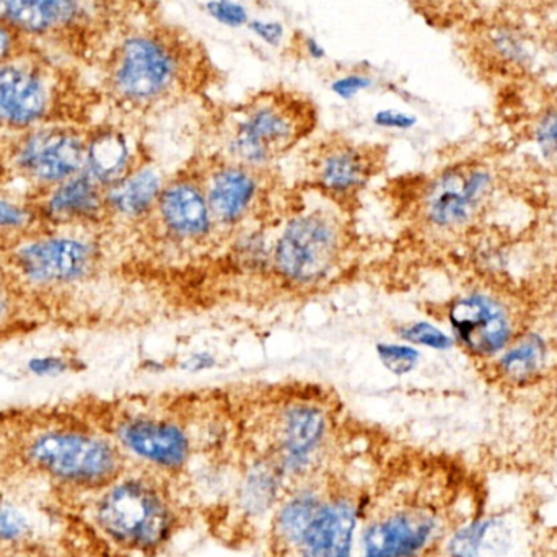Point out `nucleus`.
I'll list each match as a JSON object with an SVG mask.
<instances>
[{
  "mask_svg": "<svg viewBox=\"0 0 557 557\" xmlns=\"http://www.w3.org/2000/svg\"><path fill=\"white\" fill-rule=\"evenodd\" d=\"M101 87L127 116H146L208 95L224 74L199 36L166 18L149 16L101 52Z\"/></svg>",
  "mask_w": 557,
  "mask_h": 557,
  "instance_id": "f257e3e1",
  "label": "nucleus"
},
{
  "mask_svg": "<svg viewBox=\"0 0 557 557\" xmlns=\"http://www.w3.org/2000/svg\"><path fill=\"white\" fill-rule=\"evenodd\" d=\"M460 487L431 474H399L363 496L357 557H437L467 525Z\"/></svg>",
  "mask_w": 557,
  "mask_h": 557,
  "instance_id": "f03ea898",
  "label": "nucleus"
},
{
  "mask_svg": "<svg viewBox=\"0 0 557 557\" xmlns=\"http://www.w3.org/2000/svg\"><path fill=\"white\" fill-rule=\"evenodd\" d=\"M314 101L298 88L276 84L212 113L215 156L267 170L311 136L318 126Z\"/></svg>",
  "mask_w": 557,
  "mask_h": 557,
  "instance_id": "7ed1b4c3",
  "label": "nucleus"
},
{
  "mask_svg": "<svg viewBox=\"0 0 557 557\" xmlns=\"http://www.w3.org/2000/svg\"><path fill=\"white\" fill-rule=\"evenodd\" d=\"M98 529L120 548L153 555L182 527L183 507L170 480L146 473L123 476L104 487L97 503Z\"/></svg>",
  "mask_w": 557,
  "mask_h": 557,
  "instance_id": "20e7f679",
  "label": "nucleus"
},
{
  "mask_svg": "<svg viewBox=\"0 0 557 557\" xmlns=\"http://www.w3.org/2000/svg\"><path fill=\"white\" fill-rule=\"evenodd\" d=\"M343 208L313 206L300 209L282 225L271 248V267L292 287L323 284L336 273L346 251Z\"/></svg>",
  "mask_w": 557,
  "mask_h": 557,
  "instance_id": "39448f33",
  "label": "nucleus"
},
{
  "mask_svg": "<svg viewBox=\"0 0 557 557\" xmlns=\"http://www.w3.org/2000/svg\"><path fill=\"white\" fill-rule=\"evenodd\" d=\"M101 248L88 228L41 227L10 245L9 268L22 287L64 292L100 268Z\"/></svg>",
  "mask_w": 557,
  "mask_h": 557,
  "instance_id": "423d86ee",
  "label": "nucleus"
},
{
  "mask_svg": "<svg viewBox=\"0 0 557 557\" xmlns=\"http://www.w3.org/2000/svg\"><path fill=\"white\" fill-rule=\"evenodd\" d=\"M333 441L331 412L311 399H292L268 421L260 454L276 465L292 486L326 474Z\"/></svg>",
  "mask_w": 557,
  "mask_h": 557,
  "instance_id": "0eeeda50",
  "label": "nucleus"
},
{
  "mask_svg": "<svg viewBox=\"0 0 557 557\" xmlns=\"http://www.w3.org/2000/svg\"><path fill=\"white\" fill-rule=\"evenodd\" d=\"M33 467L81 487H107L124 471V454L113 437L87 429L46 428L26 444Z\"/></svg>",
  "mask_w": 557,
  "mask_h": 557,
  "instance_id": "6e6552de",
  "label": "nucleus"
},
{
  "mask_svg": "<svg viewBox=\"0 0 557 557\" xmlns=\"http://www.w3.org/2000/svg\"><path fill=\"white\" fill-rule=\"evenodd\" d=\"M497 176L483 162H458L432 176L418 201V219L431 234L460 235L487 211Z\"/></svg>",
  "mask_w": 557,
  "mask_h": 557,
  "instance_id": "1a4fd4ad",
  "label": "nucleus"
},
{
  "mask_svg": "<svg viewBox=\"0 0 557 557\" xmlns=\"http://www.w3.org/2000/svg\"><path fill=\"white\" fill-rule=\"evenodd\" d=\"M85 140L87 129L51 121L13 136L7 165L39 195L85 172Z\"/></svg>",
  "mask_w": 557,
  "mask_h": 557,
  "instance_id": "9d476101",
  "label": "nucleus"
},
{
  "mask_svg": "<svg viewBox=\"0 0 557 557\" xmlns=\"http://www.w3.org/2000/svg\"><path fill=\"white\" fill-rule=\"evenodd\" d=\"M445 318L455 346L484 367L522 331L516 305L493 288L461 292L445 308Z\"/></svg>",
  "mask_w": 557,
  "mask_h": 557,
  "instance_id": "9b49d317",
  "label": "nucleus"
},
{
  "mask_svg": "<svg viewBox=\"0 0 557 557\" xmlns=\"http://www.w3.org/2000/svg\"><path fill=\"white\" fill-rule=\"evenodd\" d=\"M383 147L346 136H326L308 157L311 185L321 198L346 208L369 186L383 165Z\"/></svg>",
  "mask_w": 557,
  "mask_h": 557,
  "instance_id": "f8f14e48",
  "label": "nucleus"
},
{
  "mask_svg": "<svg viewBox=\"0 0 557 557\" xmlns=\"http://www.w3.org/2000/svg\"><path fill=\"white\" fill-rule=\"evenodd\" d=\"M58 91L51 67L28 52L0 62V129L16 136L51 123Z\"/></svg>",
  "mask_w": 557,
  "mask_h": 557,
  "instance_id": "ddd939ff",
  "label": "nucleus"
},
{
  "mask_svg": "<svg viewBox=\"0 0 557 557\" xmlns=\"http://www.w3.org/2000/svg\"><path fill=\"white\" fill-rule=\"evenodd\" d=\"M113 441L124 457L134 458L149 473L175 480L191 463L195 444L182 422L165 416L124 414L114 422Z\"/></svg>",
  "mask_w": 557,
  "mask_h": 557,
  "instance_id": "4468645a",
  "label": "nucleus"
},
{
  "mask_svg": "<svg viewBox=\"0 0 557 557\" xmlns=\"http://www.w3.org/2000/svg\"><path fill=\"white\" fill-rule=\"evenodd\" d=\"M198 172L218 231H234L251 219L264 195V170L221 156L206 160Z\"/></svg>",
  "mask_w": 557,
  "mask_h": 557,
  "instance_id": "2eb2a0df",
  "label": "nucleus"
},
{
  "mask_svg": "<svg viewBox=\"0 0 557 557\" xmlns=\"http://www.w3.org/2000/svg\"><path fill=\"white\" fill-rule=\"evenodd\" d=\"M363 496L356 487L331 481L323 503L292 557H357Z\"/></svg>",
  "mask_w": 557,
  "mask_h": 557,
  "instance_id": "dca6fc26",
  "label": "nucleus"
},
{
  "mask_svg": "<svg viewBox=\"0 0 557 557\" xmlns=\"http://www.w3.org/2000/svg\"><path fill=\"white\" fill-rule=\"evenodd\" d=\"M162 234L183 245H201L215 234L214 219L198 173L166 180L152 215Z\"/></svg>",
  "mask_w": 557,
  "mask_h": 557,
  "instance_id": "f3484780",
  "label": "nucleus"
},
{
  "mask_svg": "<svg viewBox=\"0 0 557 557\" xmlns=\"http://www.w3.org/2000/svg\"><path fill=\"white\" fill-rule=\"evenodd\" d=\"M41 227L91 228L108 221L104 188L87 172L78 173L33 199Z\"/></svg>",
  "mask_w": 557,
  "mask_h": 557,
  "instance_id": "a211bd4d",
  "label": "nucleus"
},
{
  "mask_svg": "<svg viewBox=\"0 0 557 557\" xmlns=\"http://www.w3.org/2000/svg\"><path fill=\"white\" fill-rule=\"evenodd\" d=\"M555 362V347L548 336L542 331L522 330L486 367L497 385L519 392L545 382Z\"/></svg>",
  "mask_w": 557,
  "mask_h": 557,
  "instance_id": "6ab92c4d",
  "label": "nucleus"
},
{
  "mask_svg": "<svg viewBox=\"0 0 557 557\" xmlns=\"http://www.w3.org/2000/svg\"><path fill=\"white\" fill-rule=\"evenodd\" d=\"M146 162L139 139L121 123H103L87 129L85 172L104 189Z\"/></svg>",
  "mask_w": 557,
  "mask_h": 557,
  "instance_id": "aec40b11",
  "label": "nucleus"
},
{
  "mask_svg": "<svg viewBox=\"0 0 557 557\" xmlns=\"http://www.w3.org/2000/svg\"><path fill=\"white\" fill-rule=\"evenodd\" d=\"M94 0H0V25L26 36H51L82 25Z\"/></svg>",
  "mask_w": 557,
  "mask_h": 557,
  "instance_id": "412c9836",
  "label": "nucleus"
},
{
  "mask_svg": "<svg viewBox=\"0 0 557 557\" xmlns=\"http://www.w3.org/2000/svg\"><path fill=\"white\" fill-rule=\"evenodd\" d=\"M287 487L276 465L258 451L245 463L234 491V510L238 519L248 525L268 523Z\"/></svg>",
  "mask_w": 557,
  "mask_h": 557,
  "instance_id": "4be33fe9",
  "label": "nucleus"
},
{
  "mask_svg": "<svg viewBox=\"0 0 557 557\" xmlns=\"http://www.w3.org/2000/svg\"><path fill=\"white\" fill-rule=\"evenodd\" d=\"M165 180L149 162L104 189L108 219L136 224L152 219Z\"/></svg>",
  "mask_w": 557,
  "mask_h": 557,
  "instance_id": "5701e85b",
  "label": "nucleus"
},
{
  "mask_svg": "<svg viewBox=\"0 0 557 557\" xmlns=\"http://www.w3.org/2000/svg\"><path fill=\"white\" fill-rule=\"evenodd\" d=\"M533 41L513 23H497L481 35V52L507 74H523L532 67Z\"/></svg>",
  "mask_w": 557,
  "mask_h": 557,
  "instance_id": "b1692460",
  "label": "nucleus"
},
{
  "mask_svg": "<svg viewBox=\"0 0 557 557\" xmlns=\"http://www.w3.org/2000/svg\"><path fill=\"white\" fill-rule=\"evenodd\" d=\"M510 536L506 523L497 520L468 522L445 540L437 557H503Z\"/></svg>",
  "mask_w": 557,
  "mask_h": 557,
  "instance_id": "393cba45",
  "label": "nucleus"
},
{
  "mask_svg": "<svg viewBox=\"0 0 557 557\" xmlns=\"http://www.w3.org/2000/svg\"><path fill=\"white\" fill-rule=\"evenodd\" d=\"M41 228L35 202L0 195V240L10 245Z\"/></svg>",
  "mask_w": 557,
  "mask_h": 557,
  "instance_id": "a878e982",
  "label": "nucleus"
},
{
  "mask_svg": "<svg viewBox=\"0 0 557 557\" xmlns=\"http://www.w3.org/2000/svg\"><path fill=\"white\" fill-rule=\"evenodd\" d=\"M330 91L341 100L349 101L376 85L375 69L370 64H344L331 69Z\"/></svg>",
  "mask_w": 557,
  "mask_h": 557,
  "instance_id": "bb28decb",
  "label": "nucleus"
},
{
  "mask_svg": "<svg viewBox=\"0 0 557 557\" xmlns=\"http://www.w3.org/2000/svg\"><path fill=\"white\" fill-rule=\"evenodd\" d=\"M490 2L494 0H409L412 10L435 26H447L465 10L487 5Z\"/></svg>",
  "mask_w": 557,
  "mask_h": 557,
  "instance_id": "cd10ccee",
  "label": "nucleus"
},
{
  "mask_svg": "<svg viewBox=\"0 0 557 557\" xmlns=\"http://www.w3.org/2000/svg\"><path fill=\"white\" fill-rule=\"evenodd\" d=\"M403 343L411 344L414 347H425L432 350H448L455 347L451 334L445 333L441 327L429 321H411L403 324L396 331Z\"/></svg>",
  "mask_w": 557,
  "mask_h": 557,
  "instance_id": "c85d7f7f",
  "label": "nucleus"
},
{
  "mask_svg": "<svg viewBox=\"0 0 557 557\" xmlns=\"http://www.w3.org/2000/svg\"><path fill=\"white\" fill-rule=\"evenodd\" d=\"M376 356L382 366L395 376L408 375L421 360V352L411 344L406 343H379L376 344Z\"/></svg>",
  "mask_w": 557,
  "mask_h": 557,
  "instance_id": "c756f323",
  "label": "nucleus"
},
{
  "mask_svg": "<svg viewBox=\"0 0 557 557\" xmlns=\"http://www.w3.org/2000/svg\"><path fill=\"white\" fill-rule=\"evenodd\" d=\"M205 10L212 20L227 28H244L251 22L247 7L237 0H208Z\"/></svg>",
  "mask_w": 557,
  "mask_h": 557,
  "instance_id": "7c9ffc66",
  "label": "nucleus"
},
{
  "mask_svg": "<svg viewBox=\"0 0 557 557\" xmlns=\"http://www.w3.org/2000/svg\"><path fill=\"white\" fill-rule=\"evenodd\" d=\"M74 370L71 357L64 354H38L29 357L26 372L36 379H58Z\"/></svg>",
  "mask_w": 557,
  "mask_h": 557,
  "instance_id": "2f4dec72",
  "label": "nucleus"
},
{
  "mask_svg": "<svg viewBox=\"0 0 557 557\" xmlns=\"http://www.w3.org/2000/svg\"><path fill=\"white\" fill-rule=\"evenodd\" d=\"M533 140L546 157L557 156V107L540 114L533 126Z\"/></svg>",
  "mask_w": 557,
  "mask_h": 557,
  "instance_id": "473e14b6",
  "label": "nucleus"
},
{
  "mask_svg": "<svg viewBox=\"0 0 557 557\" xmlns=\"http://www.w3.org/2000/svg\"><path fill=\"white\" fill-rule=\"evenodd\" d=\"M255 36L267 42L271 48H282L284 51L287 45L288 35L285 33L284 25L278 20L251 18L247 26Z\"/></svg>",
  "mask_w": 557,
  "mask_h": 557,
  "instance_id": "72a5a7b5",
  "label": "nucleus"
},
{
  "mask_svg": "<svg viewBox=\"0 0 557 557\" xmlns=\"http://www.w3.org/2000/svg\"><path fill=\"white\" fill-rule=\"evenodd\" d=\"M373 124L383 129L389 131H409L418 124V117L406 111L395 110V108H385L373 114Z\"/></svg>",
  "mask_w": 557,
  "mask_h": 557,
  "instance_id": "f704fd0d",
  "label": "nucleus"
},
{
  "mask_svg": "<svg viewBox=\"0 0 557 557\" xmlns=\"http://www.w3.org/2000/svg\"><path fill=\"white\" fill-rule=\"evenodd\" d=\"M26 532V522L22 513L7 504L0 503V539L16 540Z\"/></svg>",
  "mask_w": 557,
  "mask_h": 557,
  "instance_id": "c9c22d12",
  "label": "nucleus"
},
{
  "mask_svg": "<svg viewBox=\"0 0 557 557\" xmlns=\"http://www.w3.org/2000/svg\"><path fill=\"white\" fill-rule=\"evenodd\" d=\"M23 36L7 26L0 25V62L25 51Z\"/></svg>",
  "mask_w": 557,
  "mask_h": 557,
  "instance_id": "e433bc0d",
  "label": "nucleus"
},
{
  "mask_svg": "<svg viewBox=\"0 0 557 557\" xmlns=\"http://www.w3.org/2000/svg\"><path fill=\"white\" fill-rule=\"evenodd\" d=\"M16 300L10 285L0 278V331L7 330L15 318Z\"/></svg>",
  "mask_w": 557,
  "mask_h": 557,
  "instance_id": "4c0bfd02",
  "label": "nucleus"
},
{
  "mask_svg": "<svg viewBox=\"0 0 557 557\" xmlns=\"http://www.w3.org/2000/svg\"><path fill=\"white\" fill-rule=\"evenodd\" d=\"M215 366L214 356L208 352L193 354L188 359L183 362V369L189 372H205V370L212 369Z\"/></svg>",
  "mask_w": 557,
  "mask_h": 557,
  "instance_id": "58836bf2",
  "label": "nucleus"
},
{
  "mask_svg": "<svg viewBox=\"0 0 557 557\" xmlns=\"http://www.w3.org/2000/svg\"><path fill=\"white\" fill-rule=\"evenodd\" d=\"M555 294H556V297H557V276L555 277Z\"/></svg>",
  "mask_w": 557,
  "mask_h": 557,
  "instance_id": "ea45409f",
  "label": "nucleus"
},
{
  "mask_svg": "<svg viewBox=\"0 0 557 557\" xmlns=\"http://www.w3.org/2000/svg\"><path fill=\"white\" fill-rule=\"evenodd\" d=\"M556 399H557V385H556Z\"/></svg>",
  "mask_w": 557,
  "mask_h": 557,
  "instance_id": "a19ab883",
  "label": "nucleus"
}]
</instances>
